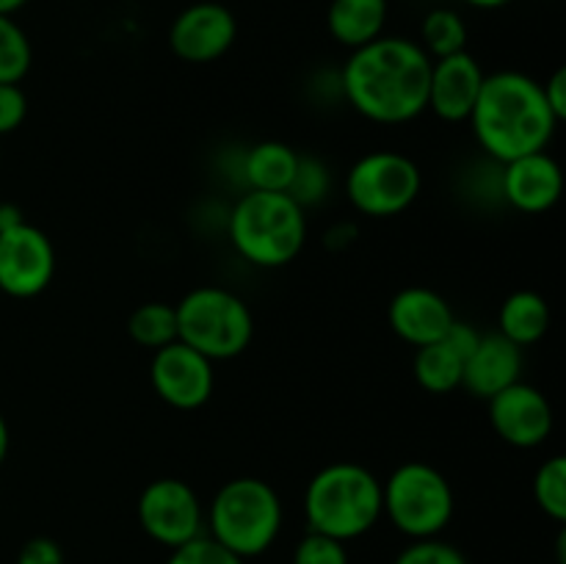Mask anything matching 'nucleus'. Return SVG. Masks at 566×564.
<instances>
[{
    "mask_svg": "<svg viewBox=\"0 0 566 564\" xmlns=\"http://www.w3.org/2000/svg\"><path fill=\"white\" fill-rule=\"evenodd\" d=\"M431 59L407 36H379L352 50L340 72L348 105L376 125H407L429 105Z\"/></svg>",
    "mask_w": 566,
    "mask_h": 564,
    "instance_id": "f257e3e1",
    "label": "nucleus"
},
{
    "mask_svg": "<svg viewBox=\"0 0 566 564\" xmlns=\"http://www.w3.org/2000/svg\"><path fill=\"white\" fill-rule=\"evenodd\" d=\"M468 122L479 147L497 164L547 149L562 125L542 94V83L517 70L484 77Z\"/></svg>",
    "mask_w": 566,
    "mask_h": 564,
    "instance_id": "f03ea898",
    "label": "nucleus"
},
{
    "mask_svg": "<svg viewBox=\"0 0 566 564\" xmlns=\"http://www.w3.org/2000/svg\"><path fill=\"white\" fill-rule=\"evenodd\" d=\"M227 238L247 263L280 269L302 254L307 243V213L291 194L249 188L227 216Z\"/></svg>",
    "mask_w": 566,
    "mask_h": 564,
    "instance_id": "7ed1b4c3",
    "label": "nucleus"
},
{
    "mask_svg": "<svg viewBox=\"0 0 566 564\" xmlns=\"http://www.w3.org/2000/svg\"><path fill=\"white\" fill-rule=\"evenodd\" d=\"M304 518L310 531L340 542L359 540L381 520V481L359 462L326 464L307 481Z\"/></svg>",
    "mask_w": 566,
    "mask_h": 564,
    "instance_id": "20e7f679",
    "label": "nucleus"
},
{
    "mask_svg": "<svg viewBox=\"0 0 566 564\" xmlns=\"http://www.w3.org/2000/svg\"><path fill=\"white\" fill-rule=\"evenodd\" d=\"M285 520L282 498L258 476H238L221 484L205 512L208 536L241 556H263L276 542Z\"/></svg>",
    "mask_w": 566,
    "mask_h": 564,
    "instance_id": "39448f33",
    "label": "nucleus"
},
{
    "mask_svg": "<svg viewBox=\"0 0 566 564\" xmlns=\"http://www.w3.org/2000/svg\"><path fill=\"white\" fill-rule=\"evenodd\" d=\"M177 341L197 348L210 363L232 359L254 337V315L235 291L199 285L175 304Z\"/></svg>",
    "mask_w": 566,
    "mask_h": 564,
    "instance_id": "423d86ee",
    "label": "nucleus"
},
{
    "mask_svg": "<svg viewBox=\"0 0 566 564\" xmlns=\"http://www.w3.org/2000/svg\"><path fill=\"white\" fill-rule=\"evenodd\" d=\"M457 495L434 464L403 462L381 481V518L409 540L440 536L453 520Z\"/></svg>",
    "mask_w": 566,
    "mask_h": 564,
    "instance_id": "0eeeda50",
    "label": "nucleus"
},
{
    "mask_svg": "<svg viewBox=\"0 0 566 564\" xmlns=\"http://www.w3.org/2000/svg\"><path fill=\"white\" fill-rule=\"evenodd\" d=\"M423 188L420 166L396 149H376L354 160L346 175V197L357 213L390 219L412 208Z\"/></svg>",
    "mask_w": 566,
    "mask_h": 564,
    "instance_id": "6e6552de",
    "label": "nucleus"
},
{
    "mask_svg": "<svg viewBox=\"0 0 566 564\" xmlns=\"http://www.w3.org/2000/svg\"><path fill=\"white\" fill-rule=\"evenodd\" d=\"M136 518L144 534L169 551L205 534L202 501L188 481L171 476L144 487L136 503Z\"/></svg>",
    "mask_w": 566,
    "mask_h": 564,
    "instance_id": "1a4fd4ad",
    "label": "nucleus"
},
{
    "mask_svg": "<svg viewBox=\"0 0 566 564\" xmlns=\"http://www.w3.org/2000/svg\"><path fill=\"white\" fill-rule=\"evenodd\" d=\"M55 276L53 241L39 227L0 230V291L11 299H33L48 291Z\"/></svg>",
    "mask_w": 566,
    "mask_h": 564,
    "instance_id": "9d476101",
    "label": "nucleus"
},
{
    "mask_svg": "<svg viewBox=\"0 0 566 564\" xmlns=\"http://www.w3.org/2000/svg\"><path fill=\"white\" fill-rule=\"evenodd\" d=\"M149 382L160 401L180 412H191V409L205 407L213 396L216 370L205 354L182 341H175L153 352Z\"/></svg>",
    "mask_w": 566,
    "mask_h": 564,
    "instance_id": "9b49d317",
    "label": "nucleus"
},
{
    "mask_svg": "<svg viewBox=\"0 0 566 564\" xmlns=\"http://www.w3.org/2000/svg\"><path fill=\"white\" fill-rule=\"evenodd\" d=\"M238 39V20L227 6L202 0L175 17L169 28L171 53L188 64H213L230 53Z\"/></svg>",
    "mask_w": 566,
    "mask_h": 564,
    "instance_id": "f8f14e48",
    "label": "nucleus"
},
{
    "mask_svg": "<svg viewBox=\"0 0 566 564\" xmlns=\"http://www.w3.org/2000/svg\"><path fill=\"white\" fill-rule=\"evenodd\" d=\"M492 431L514 448H539L551 437L556 415L539 387L514 382L490 398Z\"/></svg>",
    "mask_w": 566,
    "mask_h": 564,
    "instance_id": "ddd939ff",
    "label": "nucleus"
},
{
    "mask_svg": "<svg viewBox=\"0 0 566 564\" xmlns=\"http://www.w3.org/2000/svg\"><path fill=\"white\" fill-rule=\"evenodd\" d=\"M501 194L520 213H547L564 194L562 166L547 149L501 164Z\"/></svg>",
    "mask_w": 566,
    "mask_h": 564,
    "instance_id": "4468645a",
    "label": "nucleus"
},
{
    "mask_svg": "<svg viewBox=\"0 0 566 564\" xmlns=\"http://www.w3.org/2000/svg\"><path fill=\"white\" fill-rule=\"evenodd\" d=\"M484 77V70L468 50L431 61L429 105H426V111H431L437 119L448 122V125L468 122Z\"/></svg>",
    "mask_w": 566,
    "mask_h": 564,
    "instance_id": "2eb2a0df",
    "label": "nucleus"
},
{
    "mask_svg": "<svg viewBox=\"0 0 566 564\" xmlns=\"http://www.w3.org/2000/svg\"><path fill=\"white\" fill-rule=\"evenodd\" d=\"M387 321H390V330L403 343L420 348L442 341L453 321H457V315H453L446 296H440L431 288L412 285L392 296L390 307H387Z\"/></svg>",
    "mask_w": 566,
    "mask_h": 564,
    "instance_id": "dca6fc26",
    "label": "nucleus"
},
{
    "mask_svg": "<svg viewBox=\"0 0 566 564\" xmlns=\"http://www.w3.org/2000/svg\"><path fill=\"white\" fill-rule=\"evenodd\" d=\"M523 348L503 337L501 332H490V335H481L479 346L464 359L462 387L470 396L490 401L495 393L523 379Z\"/></svg>",
    "mask_w": 566,
    "mask_h": 564,
    "instance_id": "f3484780",
    "label": "nucleus"
},
{
    "mask_svg": "<svg viewBox=\"0 0 566 564\" xmlns=\"http://www.w3.org/2000/svg\"><path fill=\"white\" fill-rule=\"evenodd\" d=\"M387 14V0H332L326 28L340 48L357 50L385 36Z\"/></svg>",
    "mask_w": 566,
    "mask_h": 564,
    "instance_id": "a211bd4d",
    "label": "nucleus"
},
{
    "mask_svg": "<svg viewBox=\"0 0 566 564\" xmlns=\"http://www.w3.org/2000/svg\"><path fill=\"white\" fill-rule=\"evenodd\" d=\"M298 153L285 142H260L243 155V180L252 191H285L296 175Z\"/></svg>",
    "mask_w": 566,
    "mask_h": 564,
    "instance_id": "6ab92c4d",
    "label": "nucleus"
},
{
    "mask_svg": "<svg viewBox=\"0 0 566 564\" xmlns=\"http://www.w3.org/2000/svg\"><path fill=\"white\" fill-rule=\"evenodd\" d=\"M547 330H551V304L536 291H514L501 304L497 332L520 348L539 343Z\"/></svg>",
    "mask_w": 566,
    "mask_h": 564,
    "instance_id": "aec40b11",
    "label": "nucleus"
},
{
    "mask_svg": "<svg viewBox=\"0 0 566 564\" xmlns=\"http://www.w3.org/2000/svg\"><path fill=\"white\" fill-rule=\"evenodd\" d=\"M415 382L431 396H448L457 387H462L464 357L442 337V341L429 343V346L415 348L412 357Z\"/></svg>",
    "mask_w": 566,
    "mask_h": 564,
    "instance_id": "412c9836",
    "label": "nucleus"
},
{
    "mask_svg": "<svg viewBox=\"0 0 566 564\" xmlns=\"http://www.w3.org/2000/svg\"><path fill=\"white\" fill-rule=\"evenodd\" d=\"M420 48L431 61L468 50V22L457 9H431L420 22Z\"/></svg>",
    "mask_w": 566,
    "mask_h": 564,
    "instance_id": "4be33fe9",
    "label": "nucleus"
},
{
    "mask_svg": "<svg viewBox=\"0 0 566 564\" xmlns=\"http://www.w3.org/2000/svg\"><path fill=\"white\" fill-rule=\"evenodd\" d=\"M127 335L136 346L158 352L177 341V315L175 304L166 302H147L138 304L127 318Z\"/></svg>",
    "mask_w": 566,
    "mask_h": 564,
    "instance_id": "5701e85b",
    "label": "nucleus"
},
{
    "mask_svg": "<svg viewBox=\"0 0 566 564\" xmlns=\"http://www.w3.org/2000/svg\"><path fill=\"white\" fill-rule=\"evenodd\" d=\"M534 501L558 525L566 523V459L562 453L545 459L536 468Z\"/></svg>",
    "mask_w": 566,
    "mask_h": 564,
    "instance_id": "b1692460",
    "label": "nucleus"
},
{
    "mask_svg": "<svg viewBox=\"0 0 566 564\" xmlns=\"http://www.w3.org/2000/svg\"><path fill=\"white\" fill-rule=\"evenodd\" d=\"M33 48L14 17H0V83H20L31 72Z\"/></svg>",
    "mask_w": 566,
    "mask_h": 564,
    "instance_id": "393cba45",
    "label": "nucleus"
},
{
    "mask_svg": "<svg viewBox=\"0 0 566 564\" xmlns=\"http://www.w3.org/2000/svg\"><path fill=\"white\" fill-rule=\"evenodd\" d=\"M287 194H291L304 210H307L310 205H318L321 199H326V194H329V169H326V164H321L313 155H298L296 175H293Z\"/></svg>",
    "mask_w": 566,
    "mask_h": 564,
    "instance_id": "a878e982",
    "label": "nucleus"
},
{
    "mask_svg": "<svg viewBox=\"0 0 566 564\" xmlns=\"http://www.w3.org/2000/svg\"><path fill=\"white\" fill-rule=\"evenodd\" d=\"M291 564H348L346 542L318 534V531H307L293 547Z\"/></svg>",
    "mask_w": 566,
    "mask_h": 564,
    "instance_id": "bb28decb",
    "label": "nucleus"
},
{
    "mask_svg": "<svg viewBox=\"0 0 566 564\" xmlns=\"http://www.w3.org/2000/svg\"><path fill=\"white\" fill-rule=\"evenodd\" d=\"M166 564H247L241 556L227 551L224 545L208 534H199L197 540L186 542V545L175 547L166 558Z\"/></svg>",
    "mask_w": 566,
    "mask_h": 564,
    "instance_id": "cd10ccee",
    "label": "nucleus"
},
{
    "mask_svg": "<svg viewBox=\"0 0 566 564\" xmlns=\"http://www.w3.org/2000/svg\"><path fill=\"white\" fill-rule=\"evenodd\" d=\"M392 564H468V558L451 542H442L440 536H429V540L409 542Z\"/></svg>",
    "mask_w": 566,
    "mask_h": 564,
    "instance_id": "c85d7f7f",
    "label": "nucleus"
},
{
    "mask_svg": "<svg viewBox=\"0 0 566 564\" xmlns=\"http://www.w3.org/2000/svg\"><path fill=\"white\" fill-rule=\"evenodd\" d=\"M28 97L20 83H0V136H9L25 122Z\"/></svg>",
    "mask_w": 566,
    "mask_h": 564,
    "instance_id": "c756f323",
    "label": "nucleus"
},
{
    "mask_svg": "<svg viewBox=\"0 0 566 564\" xmlns=\"http://www.w3.org/2000/svg\"><path fill=\"white\" fill-rule=\"evenodd\" d=\"M17 564H64V551L50 536H31L17 553Z\"/></svg>",
    "mask_w": 566,
    "mask_h": 564,
    "instance_id": "7c9ffc66",
    "label": "nucleus"
},
{
    "mask_svg": "<svg viewBox=\"0 0 566 564\" xmlns=\"http://www.w3.org/2000/svg\"><path fill=\"white\" fill-rule=\"evenodd\" d=\"M542 94H545L553 116H556L558 122H564L566 119V70L564 66L562 70L553 72V75L542 83Z\"/></svg>",
    "mask_w": 566,
    "mask_h": 564,
    "instance_id": "2f4dec72",
    "label": "nucleus"
},
{
    "mask_svg": "<svg viewBox=\"0 0 566 564\" xmlns=\"http://www.w3.org/2000/svg\"><path fill=\"white\" fill-rule=\"evenodd\" d=\"M22 221H25V216H22V210L17 208V205L11 202L0 205V230H11V227L22 224Z\"/></svg>",
    "mask_w": 566,
    "mask_h": 564,
    "instance_id": "473e14b6",
    "label": "nucleus"
},
{
    "mask_svg": "<svg viewBox=\"0 0 566 564\" xmlns=\"http://www.w3.org/2000/svg\"><path fill=\"white\" fill-rule=\"evenodd\" d=\"M9 446H11L9 424H6V418H3V415H0V464H3L6 457H9Z\"/></svg>",
    "mask_w": 566,
    "mask_h": 564,
    "instance_id": "72a5a7b5",
    "label": "nucleus"
},
{
    "mask_svg": "<svg viewBox=\"0 0 566 564\" xmlns=\"http://www.w3.org/2000/svg\"><path fill=\"white\" fill-rule=\"evenodd\" d=\"M462 3L473 6V9H481V11H495V9H503V6H509L512 0H462Z\"/></svg>",
    "mask_w": 566,
    "mask_h": 564,
    "instance_id": "f704fd0d",
    "label": "nucleus"
},
{
    "mask_svg": "<svg viewBox=\"0 0 566 564\" xmlns=\"http://www.w3.org/2000/svg\"><path fill=\"white\" fill-rule=\"evenodd\" d=\"M28 0H0V17H14Z\"/></svg>",
    "mask_w": 566,
    "mask_h": 564,
    "instance_id": "c9c22d12",
    "label": "nucleus"
}]
</instances>
